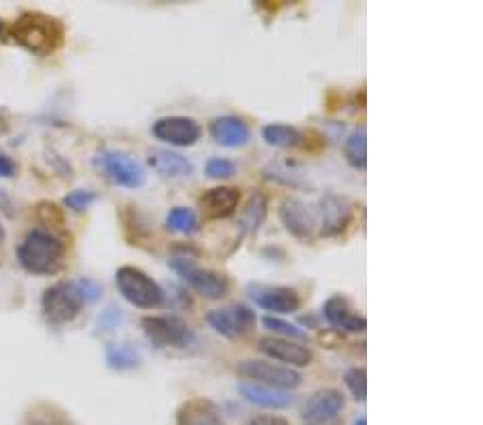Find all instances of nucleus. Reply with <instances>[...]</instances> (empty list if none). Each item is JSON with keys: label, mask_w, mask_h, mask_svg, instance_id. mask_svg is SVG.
I'll use <instances>...</instances> for the list:
<instances>
[{"label": "nucleus", "mask_w": 483, "mask_h": 425, "mask_svg": "<svg viewBox=\"0 0 483 425\" xmlns=\"http://www.w3.org/2000/svg\"><path fill=\"white\" fill-rule=\"evenodd\" d=\"M11 37L31 54L50 56L63 46L65 28L56 17L41 14V11H26L11 24Z\"/></svg>", "instance_id": "obj_1"}, {"label": "nucleus", "mask_w": 483, "mask_h": 425, "mask_svg": "<svg viewBox=\"0 0 483 425\" xmlns=\"http://www.w3.org/2000/svg\"><path fill=\"white\" fill-rule=\"evenodd\" d=\"M65 258V243L50 230L35 228L24 237L17 248V260L28 273L47 275L56 273Z\"/></svg>", "instance_id": "obj_2"}, {"label": "nucleus", "mask_w": 483, "mask_h": 425, "mask_svg": "<svg viewBox=\"0 0 483 425\" xmlns=\"http://www.w3.org/2000/svg\"><path fill=\"white\" fill-rule=\"evenodd\" d=\"M172 271L181 278L185 284H189L198 295L206 299H222L228 295L230 281L226 275L211 271V268H202L196 262L194 256L187 254V249H176V254L168 260Z\"/></svg>", "instance_id": "obj_3"}, {"label": "nucleus", "mask_w": 483, "mask_h": 425, "mask_svg": "<svg viewBox=\"0 0 483 425\" xmlns=\"http://www.w3.org/2000/svg\"><path fill=\"white\" fill-rule=\"evenodd\" d=\"M116 288L123 295L125 301L142 309L159 308L166 299L164 288H161L151 275L131 265H125L116 271Z\"/></svg>", "instance_id": "obj_4"}, {"label": "nucleus", "mask_w": 483, "mask_h": 425, "mask_svg": "<svg viewBox=\"0 0 483 425\" xmlns=\"http://www.w3.org/2000/svg\"><path fill=\"white\" fill-rule=\"evenodd\" d=\"M142 331L155 349H187L196 342V333L181 316L161 314L145 316L142 319Z\"/></svg>", "instance_id": "obj_5"}, {"label": "nucleus", "mask_w": 483, "mask_h": 425, "mask_svg": "<svg viewBox=\"0 0 483 425\" xmlns=\"http://www.w3.org/2000/svg\"><path fill=\"white\" fill-rule=\"evenodd\" d=\"M85 299L75 281H56L41 297V311L50 325H67L80 314Z\"/></svg>", "instance_id": "obj_6"}, {"label": "nucleus", "mask_w": 483, "mask_h": 425, "mask_svg": "<svg viewBox=\"0 0 483 425\" xmlns=\"http://www.w3.org/2000/svg\"><path fill=\"white\" fill-rule=\"evenodd\" d=\"M97 166L106 172V177L112 183L121 185L127 189H140L146 183V170L138 159H134L127 153L121 151H106L97 157Z\"/></svg>", "instance_id": "obj_7"}, {"label": "nucleus", "mask_w": 483, "mask_h": 425, "mask_svg": "<svg viewBox=\"0 0 483 425\" xmlns=\"http://www.w3.org/2000/svg\"><path fill=\"white\" fill-rule=\"evenodd\" d=\"M236 374L252 382H258V385L282 389V391L299 387L303 380V376L297 369L268 361H241L236 365Z\"/></svg>", "instance_id": "obj_8"}, {"label": "nucleus", "mask_w": 483, "mask_h": 425, "mask_svg": "<svg viewBox=\"0 0 483 425\" xmlns=\"http://www.w3.org/2000/svg\"><path fill=\"white\" fill-rule=\"evenodd\" d=\"M206 322L222 335V338L235 342V339L246 338V335L252 331L256 325V314L247 305L235 303L228 305V308L213 309L211 314L206 316Z\"/></svg>", "instance_id": "obj_9"}, {"label": "nucleus", "mask_w": 483, "mask_h": 425, "mask_svg": "<svg viewBox=\"0 0 483 425\" xmlns=\"http://www.w3.org/2000/svg\"><path fill=\"white\" fill-rule=\"evenodd\" d=\"M153 136L170 147H192L200 140L202 127L189 116H164L153 123Z\"/></svg>", "instance_id": "obj_10"}, {"label": "nucleus", "mask_w": 483, "mask_h": 425, "mask_svg": "<svg viewBox=\"0 0 483 425\" xmlns=\"http://www.w3.org/2000/svg\"><path fill=\"white\" fill-rule=\"evenodd\" d=\"M355 208L348 200L342 196H325L320 200V211L316 213L320 226L322 237H337L348 228V224L353 221Z\"/></svg>", "instance_id": "obj_11"}, {"label": "nucleus", "mask_w": 483, "mask_h": 425, "mask_svg": "<svg viewBox=\"0 0 483 425\" xmlns=\"http://www.w3.org/2000/svg\"><path fill=\"white\" fill-rule=\"evenodd\" d=\"M249 297L258 308L273 314H292L301 308V295L288 286H249Z\"/></svg>", "instance_id": "obj_12"}, {"label": "nucleus", "mask_w": 483, "mask_h": 425, "mask_svg": "<svg viewBox=\"0 0 483 425\" xmlns=\"http://www.w3.org/2000/svg\"><path fill=\"white\" fill-rule=\"evenodd\" d=\"M322 316L331 327L339 329L346 333H363L367 329L366 316L359 314L350 301L342 295H333L327 299V303L322 305Z\"/></svg>", "instance_id": "obj_13"}, {"label": "nucleus", "mask_w": 483, "mask_h": 425, "mask_svg": "<svg viewBox=\"0 0 483 425\" xmlns=\"http://www.w3.org/2000/svg\"><path fill=\"white\" fill-rule=\"evenodd\" d=\"M258 350L262 355L271 357L273 361L288 363V368H306L314 359L312 350L306 344L284 338H262L258 342Z\"/></svg>", "instance_id": "obj_14"}, {"label": "nucleus", "mask_w": 483, "mask_h": 425, "mask_svg": "<svg viewBox=\"0 0 483 425\" xmlns=\"http://www.w3.org/2000/svg\"><path fill=\"white\" fill-rule=\"evenodd\" d=\"M344 409V395L337 389H320L306 402L303 419L309 425H327L336 419Z\"/></svg>", "instance_id": "obj_15"}, {"label": "nucleus", "mask_w": 483, "mask_h": 425, "mask_svg": "<svg viewBox=\"0 0 483 425\" xmlns=\"http://www.w3.org/2000/svg\"><path fill=\"white\" fill-rule=\"evenodd\" d=\"M279 215H282L286 230H288L290 235H295L297 238H312L316 228H318L316 211H312L303 200H297V197L286 200Z\"/></svg>", "instance_id": "obj_16"}, {"label": "nucleus", "mask_w": 483, "mask_h": 425, "mask_svg": "<svg viewBox=\"0 0 483 425\" xmlns=\"http://www.w3.org/2000/svg\"><path fill=\"white\" fill-rule=\"evenodd\" d=\"M241 202V191L236 187H213L200 196V208L208 219H226L236 213Z\"/></svg>", "instance_id": "obj_17"}, {"label": "nucleus", "mask_w": 483, "mask_h": 425, "mask_svg": "<svg viewBox=\"0 0 483 425\" xmlns=\"http://www.w3.org/2000/svg\"><path fill=\"white\" fill-rule=\"evenodd\" d=\"M176 425H226V419L213 400L192 398L178 409Z\"/></svg>", "instance_id": "obj_18"}, {"label": "nucleus", "mask_w": 483, "mask_h": 425, "mask_svg": "<svg viewBox=\"0 0 483 425\" xmlns=\"http://www.w3.org/2000/svg\"><path fill=\"white\" fill-rule=\"evenodd\" d=\"M211 136L217 145L238 148L252 140V129L238 116H219L211 123Z\"/></svg>", "instance_id": "obj_19"}, {"label": "nucleus", "mask_w": 483, "mask_h": 425, "mask_svg": "<svg viewBox=\"0 0 483 425\" xmlns=\"http://www.w3.org/2000/svg\"><path fill=\"white\" fill-rule=\"evenodd\" d=\"M238 391L249 404L262 406V409H286V406L292 404L290 393L282 391V389L258 385V382H241Z\"/></svg>", "instance_id": "obj_20"}, {"label": "nucleus", "mask_w": 483, "mask_h": 425, "mask_svg": "<svg viewBox=\"0 0 483 425\" xmlns=\"http://www.w3.org/2000/svg\"><path fill=\"white\" fill-rule=\"evenodd\" d=\"M148 164L164 178H183L194 172L192 161L175 151H153L151 157H148Z\"/></svg>", "instance_id": "obj_21"}, {"label": "nucleus", "mask_w": 483, "mask_h": 425, "mask_svg": "<svg viewBox=\"0 0 483 425\" xmlns=\"http://www.w3.org/2000/svg\"><path fill=\"white\" fill-rule=\"evenodd\" d=\"M262 137H265L267 145L277 147V148H295L303 145V134L297 127L284 123H271L262 129Z\"/></svg>", "instance_id": "obj_22"}, {"label": "nucleus", "mask_w": 483, "mask_h": 425, "mask_svg": "<svg viewBox=\"0 0 483 425\" xmlns=\"http://www.w3.org/2000/svg\"><path fill=\"white\" fill-rule=\"evenodd\" d=\"M265 218H267V197L262 196L260 191H256V194H252V197L247 200L246 208H243L241 218H238V226H241V230L246 232V235H254V232L262 226Z\"/></svg>", "instance_id": "obj_23"}, {"label": "nucleus", "mask_w": 483, "mask_h": 425, "mask_svg": "<svg viewBox=\"0 0 483 425\" xmlns=\"http://www.w3.org/2000/svg\"><path fill=\"white\" fill-rule=\"evenodd\" d=\"M344 157L355 170H366L367 167V136L366 127L353 131L344 142Z\"/></svg>", "instance_id": "obj_24"}, {"label": "nucleus", "mask_w": 483, "mask_h": 425, "mask_svg": "<svg viewBox=\"0 0 483 425\" xmlns=\"http://www.w3.org/2000/svg\"><path fill=\"white\" fill-rule=\"evenodd\" d=\"M24 425H74L67 412L58 406L41 402L33 406L31 412L26 415V423Z\"/></svg>", "instance_id": "obj_25"}, {"label": "nucleus", "mask_w": 483, "mask_h": 425, "mask_svg": "<svg viewBox=\"0 0 483 425\" xmlns=\"http://www.w3.org/2000/svg\"><path fill=\"white\" fill-rule=\"evenodd\" d=\"M107 365L112 369H118V372H125V369H134L140 365V352L136 350V346L131 344H116L110 346L106 352Z\"/></svg>", "instance_id": "obj_26"}, {"label": "nucleus", "mask_w": 483, "mask_h": 425, "mask_svg": "<svg viewBox=\"0 0 483 425\" xmlns=\"http://www.w3.org/2000/svg\"><path fill=\"white\" fill-rule=\"evenodd\" d=\"M166 226H168V230L178 232V235H194V232L200 230L198 215L187 207L172 208V211L168 213V218H166Z\"/></svg>", "instance_id": "obj_27"}, {"label": "nucleus", "mask_w": 483, "mask_h": 425, "mask_svg": "<svg viewBox=\"0 0 483 425\" xmlns=\"http://www.w3.org/2000/svg\"><path fill=\"white\" fill-rule=\"evenodd\" d=\"M344 382L348 387V391L353 393V398L357 402H366L367 395V374L363 368H350L346 369L344 374Z\"/></svg>", "instance_id": "obj_28"}, {"label": "nucleus", "mask_w": 483, "mask_h": 425, "mask_svg": "<svg viewBox=\"0 0 483 425\" xmlns=\"http://www.w3.org/2000/svg\"><path fill=\"white\" fill-rule=\"evenodd\" d=\"M262 325H265L267 329H271L273 333L284 335V339H292V342H303V339H307V333L303 331V329L292 325V322H286L282 319H273V316H267V319L262 320Z\"/></svg>", "instance_id": "obj_29"}, {"label": "nucleus", "mask_w": 483, "mask_h": 425, "mask_svg": "<svg viewBox=\"0 0 483 425\" xmlns=\"http://www.w3.org/2000/svg\"><path fill=\"white\" fill-rule=\"evenodd\" d=\"M205 172L208 178H213V181H224V178H230L232 175H235L236 166H235V161H230L226 157H213L206 161Z\"/></svg>", "instance_id": "obj_30"}, {"label": "nucleus", "mask_w": 483, "mask_h": 425, "mask_svg": "<svg viewBox=\"0 0 483 425\" xmlns=\"http://www.w3.org/2000/svg\"><path fill=\"white\" fill-rule=\"evenodd\" d=\"M95 200H97V194H93V191L75 189V191H71V194L65 196L63 205L67 207V208H71V211L82 213V211H86V208L91 207Z\"/></svg>", "instance_id": "obj_31"}, {"label": "nucleus", "mask_w": 483, "mask_h": 425, "mask_svg": "<svg viewBox=\"0 0 483 425\" xmlns=\"http://www.w3.org/2000/svg\"><path fill=\"white\" fill-rule=\"evenodd\" d=\"M77 288H80V292H82V299H85V301H91V303L97 301L99 295H101V288L91 279H80L77 281Z\"/></svg>", "instance_id": "obj_32"}, {"label": "nucleus", "mask_w": 483, "mask_h": 425, "mask_svg": "<svg viewBox=\"0 0 483 425\" xmlns=\"http://www.w3.org/2000/svg\"><path fill=\"white\" fill-rule=\"evenodd\" d=\"M247 425H290V423L279 415H258V417L249 419Z\"/></svg>", "instance_id": "obj_33"}, {"label": "nucleus", "mask_w": 483, "mask_h": 425, "mask_svg": "<svg viewBox=\"0 0 483 425\" xmlns=\"http://www.w3.org/2000/svg\"><path fill=\"white\" fill-rule=\"evenodd\" d=\"M15 175V164L11 161L7 155H0V177H14Z\"/></svg>", "instance_id": "obj_34"}, {"label": "nucleus", "mask_w": 483, "mask_h": 425, "mask_svg": "<svg viewBox=\"0 0 483 425\" xmlns=\"http://www.w3.org/2000/svg\"><path fill=\"white\" fill-rule=\"evenodd\" d=\"M9 129H11L9 115H7V112L3 110V107H0V136H5V134H7Z\"/></svg>", "instance_id": "obj_35"}, {"label": "nucleus", "mask_w": 483, "mask_h": 425, "mask_svg": "<svg viewBox=\"0 0 483 425\" xmlns=\"http://www.w3.org/2000/svg\"><path fill=\"white\" fill-rule=\"evenodd\" d=\"M5 238H7V232H5V226L0 224V245L5 243Z\"/></svg>", "instance_id": "obj_36"}, {"label": "nucleus", "mask_w": 483, "mask_h": 425, "mask_svg": "<svg viewBox=\"0 0 483 425\" xmlns=\"http://www.w3.org/2000/svg\"><path fill=\"white\" fill-rule=\"evenodd\" d=\"M355 425H367V421H366V417H361V419H357V421H355Z\"/></svg>", "instance_id": "obj_37"}, {"label": "nucleus", "mask_w": 483, "mask_h": 425, "mask_svg": "<svg viewBox=\"0 0 483 425\" xmlns=\"http://www.w3.org/2000/svg\"><path fill=\"white\" fill-rule=\"evenodd\" d=\"M3 33H5V26H3V20H0V37H3Z\"/></svg>", "instance_id": "obj_38"}]
</instances>
